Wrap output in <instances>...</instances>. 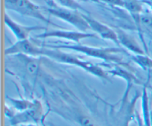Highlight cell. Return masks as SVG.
<instances>
[{
	"label": "cell",
	"instance_id": "obj_10",
	"mask_svg": "<svg viewBox=\"0 0 152 126\" xmlns=\"http://www.w3.org/2000/svg\"><path fill=\"white\" fill-rule=\"evenodd\" d=\"M117 38H118L119 44L127 49L128 50L132 52L134 54V55H146L145 50L142 49L140 46L139 43L137 41L133 35H130L126 31L121 29H117L116 30Z\"/></svg>",
	"mask_w": 152,
	"mask_h": 126
},
{
	"label": "cell",
	"instance_id": "obj_15",
	"mask_svg": "<svg viewBox=\"0 0 152 126\" xmlns=\"http://www.w3.org/2000/svg\"><path fill=\"white\" fill-rule=\"evenodd\" d=\"M132 59L135 63L139 65L143 69H152V59L146 55H132Z\"/></svg>",
	"mask_w": 152,
	"mask_h": 126
},
{
	"label": "cell",
	"instance_id": "obj_3",
	"mask_svg": "<svg viewBox=\"0 0 152 126\" xmlns=\"http://www.w3.org/2000/svg\"><path fill=\"white\" fill-rule=\"evenodd\" d=\"M47 3L48 7H43V9L49 14L70 24L81 32H87L88 30H91L88 24L83 17V13H80L78 10L60 7L51 0H48Z\"/></svg>",
	"mask_w": 152,
	"mask_h": 126
},
{
	"label": "cell",
	"instance_id": "obj_23",
	"mask_svg": "<svg viewBox=\"0 0 152 126\" xmlns=\"http://www.w3.org/2000/svg\"><path fill=\"white\" fill-rule=\"evenodd\" d=\"M143 1H151V0H143Z\"/></svg>",
	"mask_w": 152,
	"mask_h": 126
},
{
	"label": "cell",
	"instance_id": "obj_1",
	"mask_svg": "<svg viewBox=\"0 0 152 126\" xmlns=\"http://www.w3.org/2000/svg\"><path fill=\"white\" fill-rule=\"evenodd\" d=\"M42 56L53 59L55 61L64 63V64L77 66V67L87 72L88 73L101 78V79H108V72L104 70L99 65L94 64V63L89 61H86V60H82L81 59L78 58L77 56L73 55L72 54H69V53H64L59 49L48 48V47L44 46Z\"/></svg>",
	"mask_w": 152,
	"mask_h": 126
},
{
	"label": "cell",
	"instance_id": "obj_11",
	"mask_svg": "<svg viewBox=\"0 0 152 126\" xmlns=\"http://www.w3.org/2000/svg\"><path fill=\"white\" fill-rule=\"evenodd\" d=\"M106 72H108V75H111V76L119 77V78H123V79H124L126 81V83H127V91H126V94H125L124 98L127 97L129 91V89L132 86V85L134 83H137V84L139 83L138 78L133 73L121 67H117H117L113 68V69L106 71Z\"/></svg>",
	"mask_w": 152,
	"mask_h": 126
},
{
	"label": "cell",
	"instance_id": "obj_21",
	"mask_svg": "<svg viewBox=\"0 0 152 126\" xmlns=\"http://www.w3.org/2000/svg\"><path fill=\"white\" fill-rule=\"evenodd\" d=\"M149 78L152 79V69H149Z\"/></svg>",
	"mask_w": 152,
	"mask_h": 126
},
{
	"label": "cell",
	"instance_id": "obj_17",
	"mask_svg": "<svg viewBox=\"0 0 152 126\" xmlns=\"http://www.w3.org/2000/svg\"><path fill=\"white\" fill-rule=\"evenodd\" d=\"M98 1L99 2H103L105 4H108V5L119 7H124L125 8L124 0H98Z\"/></svg>",
	"mask_w": 152,
	"mask_h": 126
},
{
	"label": "cell",
	"instance_id": "obj_8",
	"mask_svg": "<svg viewBox=\"0 0 152 126\" xmlns=\"http://www.w3.org/2000/svg\"><path fill=\"white\" fill-rule=\"evenodd\" d=\"M4 20L5 25L13 32L17 41L29 39L30 35L32 32L46 29L45 27L42 26H26L21 24L13 20L7 13L4 14Z\"/></svg>",
	"mask_w": 152,
	"mask_h": 126
},
{
	"label": "cell",
	"instance_id": "obj_22",
	"mask_svg": "<svg viewBox=\"0 0 152 126\" xmlns=\"http://www.w3.org/2000/svg\"><path fill=\"white\" fill-rule=\"evenodd\" d=\"M151 126H152V108L151 109Z\"/></svg>",
	"mask_w": 152,
	"mask_h": 126
},
{
	"label": "cell",
	"instance_id": "obj_12",
	"mask_svg": "<svg viewBox=\"0 0 152 126\" xmlns=\"http://www.w3.org/2000/svg\"><path fill=\"white\" fill-rule=\"evenodd\" d=\"M142 120L146 126H151V109L149 106V97L147 92L146 86L143 87L142 94Z\"/></svg>",
	"mask_w": 152,
	"mask_h": 126
},
{
	"label": "cell",
	"instance_id": "obj_20",
	"mask_svg": "<svg viewBox=\"0 0 152 126\" xmlns=\"http://www.w3.org/2000/svg\"><path fill=\"white\" fill-rule=\"evenodd\" d=\"M84 1H93V2L99 3V1H98V0H84Z\"/></svg>",
	"mask_w": 152,
	"mask_h": 126
},
{
	"label": "cell",
	"instance_id": "obj_4",
	"mask_svg": "<svg viewBox=\"0 0 152 126\" xmlns=\"http://www.w3.org/2000/svg\"><path fill=\"white\" fill-rule=\"evenodd\" d=\"M4 4L7 10L16 12L22 16L38 19L48 24L57 26L43 15L42 7L34 4L31 0H4Z\"/></svg>",
	"mask_w": 152,
	"mask_h": 126
},
{
	"label": "cell",
	"instance_id": "obj_14",
	"mask_svg": "<svg viewBox=\"0 0 152 126\" xmlns=\"http://www.w3.org/2000/svg\"><path fill=\"white\" fill-rule=\"evenodd\" d=\"M55 4L65 8L71 9L74 10H83L84 12L88 13L86 9L83 8L76 0H51Z\"/></svg>",
	"mask_w": 152,
	"mask_h": 126
},
{
	"label": "cell",
	"instance_id": "obj_2",
	"mask_svg": "<svg viewBox=\"0 0 152 126\" xmlns=\"http://www.w3.org/2000/svg\"><path fill=\"white\" fill-rule=\"evenodd\" d=\"M45 47L53 49H63V50H73L77 53H82L94 58L102 60L106 63L120 64L123 62V58L119 55V53L123 51L120 48L115 47H94L90 46L76 44H60V45H45Z\"/></svg>",
	"mask_w": 152,
	"mask_h": 126
},
{
	"label": "cell",
	"instance_id": "obj_7",
	"mask_svg": "<svg viewBox=\"0 0 152 126\" xmlns=\"http://www.w3.org/2000/svg\"><path fill=\"white\" fill-rule=\"evenodd\" d=\"M36 38H57L62 39L68 40L73 41L76 44H80V41L86 38H97L96 33L88 32H81V31H71V30H57L45 31L42 33L38 34L35 36Z\"/></svg>",
	"mask_w": 152,
	"mask_h": 126
},
{
	"label": "cell",
	"instance_id": "obj_5",
	"mask_svg": "<svg viewBox=\"0 0 152 126\" xmlns=\"http://www.w3.org/2000/svg\"><path fill=\"white\" fill-rule=\"evenodd\" d=\"M43 117V109L41 102L34 100V106L24 112H16V114L10 120L11 126L24 124H38Z\"/></svg>",
	"mask_w": 152,
	"mask_h": 126
},
{
	"label": "cell",
	"instance_id": "obj_16",
	"mask_svg": "<svg viewBox=\"0 0 152 126\" xmlns=\"http://www.w3.org/2000/svg\"><path fill=\"white\" fill-rule=\"evenodd\" d=\"M142 25H145L147 28L152 30V16L148 14H141L140 16Z\"/></svg>",
	"mask_w": 152,
	"mask_h": 126
},
{
	"label": "cell",
	"instance_id": "obj_13",
	"mask_svg": "<svg viewBox=\"0 0 152 126\" xmlns=\"http://www.w3.org/2000/svg\"><path fill=\"white\" fill-rule=\"evenodd\" d=\"M6 98L10 102V106L13 108L16 111H17L18 112L28 110V109H29L30 108L34 106V100H27V99H16L8 97V96H7Z\"/></svg>",
	"mask_w": 152,
	"mask_h": 126
},
{
	"label": "cell",
	"instance_id": "obj_19",
	"mask_svg": "<svg viewBox=\"0 0 152 126\" xmlns=\"http://www.w3.org/2000/svg\"><path fill=\"white\" fill-rule=\"evenodd\" d=\"M16 126H39L38 124H24V125H16Z\"/></svg>",
	"mask_w": 152,
	"mask_h": 126
},
{
	"label": "cell",
	"instance_id": "obj_6",
	"mask_svg": "<svg viewBox=\"0 0 152 126\" xmlns=\"http://www.w3.org/2000/svg\"><path fill=\"white\" fill-rule=\"evenodd\" d=\"M44 46L39 45L30 39L17 41L15 44L7 47L4 50L6 56H13L16 55H22L28 57L37 58L42 56Z\"/></svg>",
	"mask_w": 152,
	"mask_h": 126
},
{
	"label": "cell",
	"instance_id": "obj_9",
	"mask_svg": "<svg viewBox=\"0 0 152 126\" xmlns=\"http://www.w3.org/2000/svg\"><path fill=\"white\" fill-rule=\"evenodd\" d=\"M83 17L88 24L90 29L92 30L96 34H98L102 38L108 41H111L117 44H119L118 38H117V32L115 30L110 28L109 27L105 25V24L99 22L96 19H94L89 15L83 14Z\"/></svg>",
	"mask_w": 152,
	"mask_h": 126
},
{
	"label": "cell",
	"instance_id": "obj_18",
	"mask_svg": "<svg viewBox=\"0 0 152 126\" xmlns=\"http://www.w3.org/2000/svg\"><path fill=\"white\" fill-rule=\"evenodd\" d=\"M135 117H136L137 122L138 126H146L145 125V123H144L143 120L142 119V117H141V116L140 115V114L138 113L137 112H135Z\"/></svg>",
	"mask_w": 152,
	"mask_h": 126
}]
</instances>
